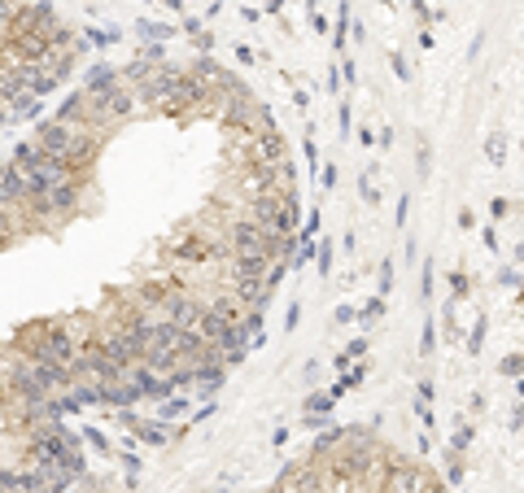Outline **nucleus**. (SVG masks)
Masks as SVG:
<instances>
[{
  "mask_svg": "<svg viewBox=\"0 0 524 493\" xmlns=\"http://www.w3.org/2000/svg\"><path fill=\"white\" fill-rule=\"evenodd\" d=\"M79 201H83V179H66V184L48 188V192H44L48 223H53V219H70L74 210H79Z\"/></svg>",
  "mask_w": 524,
  "mask_h": 493,
  "instance_id": "1",
  "label": "nucleus"
},
{
  "mask_svg": "<svg viewBox=\"0 0 524 493\" xmlns=\"http://www.w3.org/2000/svg\"><path fill=\"white\" fill-rule=\"evenodd\" d=\"M140 432H144V441H153V446H162V441H170V432H166L162 424H158V428H140Z\"/></svg>",
  "mask_w": 524,
  "mask_h": 493,
  "instance_id": "2",
  "label": "nucleus"
},
{
  "mask_svg": "<svg viewBox=\"0 0 524 493\" xmlns=\"http://www.w3.org/2000/svg\"><path fill=\"white\" fill-rule=\"evenodd\" d=\"M503 371H507V376H520V358H516V354H511V358L503 362Z\"/></svg>",
  "mask_w": 524,
  "mask_h": 493,
  "instance_id": "3",
  "label": "nucleus"
}]
</instances>
